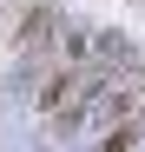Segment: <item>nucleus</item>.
<instances>
[{
  "mask_svg": "<svg viewBox=\"0 0 145 152\" xmlns=\"http://www.w3.org/2000/svg\"><path fill=\"white\" fill-rule=\"evenodd\" d=\"M59 33H66V20L59 7H27L20 13V27H13V53H27V60H46V53H59Z\"/></svg>",
  "mask_w": 145,
  "mask_h": 152,
  "instance_id": "obj_1",
  "label": "nucleus"
},
{
  "mask_svg": "<svg viewBox=\"0 0 145 152\" xmlns=\"http://www.w3.org/2000/svg\"><path fill=\"white\" fill-rule=\"evenodd\" d=\"M138 139H145V119H119V126H106V145L99 152H132Z\"/></svg>",
  "mask_w": 145,
  "mask_h": 152,
  "instance_id": "obj_2",
  "label": "nucleus"
}]
</instances>
